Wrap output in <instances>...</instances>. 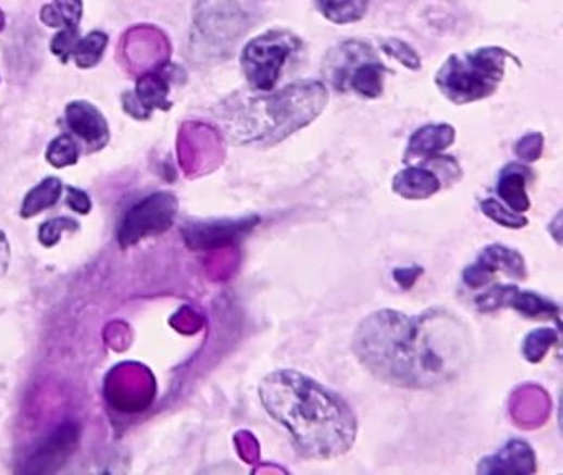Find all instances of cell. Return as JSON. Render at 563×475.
I'll return each instance as SVG.
<instances>
[{
	"label": "cell",
	"mask_w": 563,
	"mask_h": 475,
	"mask_svg": "<svg viewBox=\"0 0 563 475\" xmlns=\"http://www.w3.org/2000/svg\"><path fill=\"white\" fill-rule=\"evenodd\" d=\"M381 50L387 55L393 57L397 62L402 63L403 66L410 70H420L422 66V60H420L418 53L410 47L406 41L399 40V38H390V40L381 43Z\"/></svg>",
	"instance_id": "27"
},
{
	"label": "cell",
	"mask_w": 563,
	"mask_h": 475,
	"mask_svg": "<svg viewBox=\"0 0 563 475\" xmlns=\"http://www.w3.org/2000/svg\"><path fill=\"white\" fill-rule=\"evenodd\" d=\"M481 210L488 218L504 228L518 229L529 225V220L521 213L512 212L504 203L498 202L496 199H486L481 202Z\"/></svg>",
	"instance_id": "25"
},
{
	"label": "cell",
	"mask_w": 563,
	"mask_h": 475,
	"mask_svg": "<svg viewBox=\"0 0 563 475\" xmlns=\"http://www.w3.org/2000/svg\"><path fill=\"white\" fill-rule=\"evenodd\" d=\"M177 209L179 203L176 197L168 192L154 193L136 203L121 222L117 232L121 247H132L149 236L167 232L176 218Z\"/></svg>",
	"instance_id": "8"
},
{
	"label": "cell",
	"mask_w": 563,
	"mask_h": 475,
	"mask_svg": "<svg viewBox=\"0 0 563 475\" xmlns=\"http://www.w3.org/2000/svg\"><path fill=\"white\" fill-rule=\"evenodd\" d=\"M62 182L59 178H46V180L32 188L30 192L27 193L24 205H22L21 215L24 218H30V216L38 215L43 210L55 205L59 202L60 196H62Z\"/></svg>",
	"instance_id": "21"
},
{
	"label": "cell",
	"mask_w": 563,
	"mask_h": 475,
	"mask_svg": "<svg viewBox=\"0 0 563 475\" xmlns=\"http://www.w3.org/2000/svg\"><path fill=\"white\" fill-rule=\"evenodd\" d=\"M443 180L426 164L410 165L393 177L392 188L405 200H426L440 192Z\"/></svg>",
	"instance_id": "16"
},
{
	"label": "cell",
	"mask_w": 563,
	"mask_h": 475,
	"mask_svg": "<svg viewBox=\"0 0 563 475\" xmlns=\"http://www.w3.org/2000/svg\"><path fill=\"white\" fill-rule=\"evenodd\" d=\"M317 11L337 25L354 24L367 14L371 0H314Z\"/></svg>",
	"instance_id": "20"
},
{
	"label": "cell",
	"mask_w": 563,
	"mask_h": 475,
	"mask_svg": "<svg viewBox=\"0 0 563 475\" xmlns=\"http://www.w3.org/2000/svg\"><path fill=\"white\" fill-rule=\"evenodd\" d=\"M107 47L108 35L103 32H91L85 38H79L78 43L73 49L72 57L79 68H93L100 62Z\"/></svg>",
	"instance_id": "22"
},
{
	"label": "cell",
	"mask_w": 563,
	"mask_h": 475,
	"mask_svg": "<svg viewBox=\"0 0 563 475\" xmlns=\"http://www.w3.org/2000/svg\"><path fill=\"white\" fill-rule=\"evenodd\" d=\"M530 177H533V171L526 165L515 164V162L505 165L499 174L496 192L502 203L512 212L524 215L530 209V200L527 196V184H529Z\"/></svg>",
	"instance_id": "17"
},
{
	"label": "cell",
	"mask_w": 563,
	"mask_h": 475,
	"mask_svg": "<svg viewBox=\"0 0 563 475\" xmlns=\"http://www.w3.org/2000/svg\"><path fill=\"white\" fill-rule=\"evenodd\" d=\"M456 130L450 124H428L412 134L405 152V162L418 159L420 162L437 158L453 146Z\"/></svg>",
	"instance_id": "15"
},
{
	"label": "cell",
	"mask_w": 563,
	"mask_h": 475,
	"mask_svg": "<svg viewBox=\"0 0 563 475\" xmlns=\"http://www.w3.org/2000/svg\"><path fill=\"white\" fill-rule=\"evenodd\" d=\"M476 305L481 311L512 308L527 318H555L559 322L560 309L555 302L536 295V292L521 291L515 286H495L485 295L476 298Z\"/></svg>",
	"instance_id": "10"
},
{
	"label": "cell",
	"mask_w": 563,
	"mask_h": 475,
	"mask_svg": "<svg viewBox=\"0 0 563 475\" xmlns=\"http://www.w3.org/2000/svg\"><path fill=\"white\" fill-rule=\"evenodd\" d=\"M79 429L76 424L63 423L59 429L41 439L37 448L25 461L24 472L27 474H52L59 471L66 459L75 452L78 445Z\"/></svg>",
	"instance_id": "12"
},
{
	"label": "cell",
	"mask_w": 563,
	"mask_h": 475,
	"mask_svg": "<svg viewBox=\"0 0 563 475\" xmlns=\"http://www.w3.org/2000/svg\"><path fill=\"white\" fill-rule=\"evenodd\" d=\"M542 134H527V136H524L523 139L518 140L517 146H515V155L524 162L539 161L540 154H542Z\"/></svg>",
	"instance_id": "28"
},
{
	"label": "cell",
	"mask_w": 563,
	"mask_h": 475,
	"mask_svg": "<svg viewBox=\"0 0 563 475\" xmlns=\"http://www.w3.org/2000/svg\"><path fill=\"white\" fill-rule=\"evenodd\" d=\"M329 101L323 82L292 83L276 92L235 97L222 108L225 130L235 145L270 148L302 127L310 126Z\"/></svg>",
	"instance_id": "3"
},
{
	"label": "cell",
	"mask_w": 563,
	"mask_h": 475,
	"mask_svg": "<svg viewBox=\"0 0 563 475\" xmlns=\"http://www.w3.org/2000/svg\"><path fill=\"white\" fill-rule=\"evenodd\" d=\"M385 73L387 66L367 41H340L324 59V75L337 91H354L367 100L384 92Z\"/></svg>",
	"instance_id": "5"
},
{
	"label": "cell",
	"mask_w": 563,
	"mask_h": 475,
	"mask_svg": "<svg viewBox=\"0 0 563 475\" xmlns=\"http://www.w3.org/2000/svg\"><path fill=\"white\" fill-rule=\"evenodd\" d=\"M537 471V459L529 442L512 439L496 454L483 459L478 465V474H534Z\"/></svg>",
	"instance_id": "14"
},
{
	"label": "cell",
	"mask_w": 563,
	"mask_h": 475,
	"mask_svg": "<svg viewBox=\"0 0 563 475\" xmlns=\"http://www.w3.org/2000/svg\"><path fill=\"white\" fill-rule=\"evenodd\" d=\"M78 146H76L75 140L70 136H66V134L53 139L52 142H50L49 149H47V161L57 168L76 164V162H78Z\"/></svg>",
	"instance_id": "24"
},
{
	"label": "cell",
	"mask_w": 563,
	"mask_h": 475,
	"mask_svg": "<svg viewBox=\"0 0 563 475\" xmlns=\"http://www.w3.org/2000/svg\"><path fill=\"white\" fill-rule=\"evenodd\" d=\"M559 340V334L553 328H537L530 332L524 340L523 353L529 362H542L550 347Z\"/></svg>",
	"instance_id": "23"
},
{
	"label": "cell",
	"mask_w": 563,
	"mask_h": 475,
	"mask_svg": "<svg viewBox=\"0 0 563 475\" xmlns=\"http://www.w3.org/2000/svg\"><path fill=\"white\" fill-rule=\"evenodd\" d=\"M66 205H68L73 212L82 213V215H88V213L91 212L90 197L86 196L79 188H66Z\"/></svg>",
	"instance_id": "29"
},
{
	"label": "cell",
	"mask_w": 563,
	"mask_h": 475,
	"mask_svg": "<svg viewBox=\"0 0 563 475\" xmlns=\"http://www.w3.org/2000/svg\"><path fill=\"white\" fill-rule=\"evenodd\" d=\"M258 223L260 218L257 215L238 220L186 223L183 228L184 241L192 250H215L241 240Z\"/></svg>",
	"instance_id": "9"
},
{
	"label": "cell",
	"mask_w": 563,
	"mask_h": 475,
	"mask_svg": "<svg viewBox=\"0 0 563 475\" xmlns=\"http://www.w3.org/2000/svg\"><path fill=\"white\" fill-rule=\"evenodd\" d=\"M65 121L68 129L82 139L90 151H100L110 140V126L98 108L88 101H73L66 107Z\"/></svg>",
	"instance_id": "13"
},
{
	"label": "cell",
	"mask_w": 563,
	"mask_h": 475,
	"mask_svg": "<svg viewBox=\"0 0 563 475\" xmlns=\"http://www.w3.org/2000/svg\"><path fill=\"white\" fill-rule=\"evenodd\" d=\"M352 352L381 384L435 390L460 378L474 359L470 325L447 309L405 314L380 309L362 318Z\"/></svg>",
	"instance_id": "1"
},
{
	"label": "cell",
	"mask_w": 563,
	"mask_h": 475,
	"mask_svg": "<svg viewBox=\"0 0 563 475\" xmlns=\"http://www.w3.org/2000/svg\"><path fill=\"white\" fill-rule=\"evenodd\" d=\"M251 28V17L238 0H199L192 43H200L210 57H228Z\"/></svg>",
	"instance_id": "6"
},
{
	"label": "cell",
	"mask_w": 563,
	"mask_h": 475,
	"mask_svg": "<svg viewBox=\"0 0 563 475\" xmlns=\"http://www.w3.org/2000/svg\"><path fill=\"white\" fill-rule=\"evenodd\" d=\"M496 273L508 274L514 279H526V261L523 254L502 245H491L481 251L478 260L464 270L463 280L467 288L479 289L492 280Z\"/></svg>",
	"instance_id": "11"
},
{
	"label": "cell",
	"mask_w": 563,
	"mask_h": 475,
	"mask_svg": "<svg viewBox=\"0 0 563 475\" xmlns=\"http://www.w3.org/2000/svg\"><path fill=\"white\" fill-rule=\"evenodd\" d=\"M301 50V38L289 30H268L245 45L241 68L251 88L272 91L289 57Z\"/></svg>",
	"instance_id": "7"
},
{
	"label": "cell",
	"mask_w": 563,
	"mask_h": 475,
	"mask_svg": "<svg viewBox=\"0 0 563 475\" xmlns=\"http://www.w3.org/2000/svg\"><path fill=\"white\" fill-rule=\"evenodd\" d=\"M168 91H171V86H168L164 73L154 72L142 76L138 82L135 98H133V107L136 108H133L129 113L146 120L152 110H171L172 103L167 100Z\"/></svg>",
	"instance_id": "18"
},
{
	"label": "cell",
	"mask_w": 563,
	"mask_h": 475,
	"mask_svg": "<svg viewBox=\"0 0 563 475\" xmlns=\"http://www.w3.org/2000/svg\"><path fill=\"white\" fill-rule=\"evenodd\" d=\"M258 397L291 436L296 451L313 461L348 454L358 439V414L339 393L292 368L268 373Z\"/></svg>",
	"instance_id": "2"
},
{
	"label": "cell",
	"mask_w": 563,
	"mask_h": 475,
	"mask_svg": "<svg viewBox=\"0 0 563 475\" xmlns=\"http://www.w3.org/2000/svg\"><path fill=\"white\" fill-rule=\"evenodd\" d=\"M11 263V245L4 232H0V277L4 276Z\"/></svg>",
	"instance_id": "30"
},
{
	"label": "cell",
	"mask_w": 563,
	"mask_h": 475,
	"mask_svg": "<svg viewBox=\"0 0 563 475\" xmlns=\"http://www.w3.org/2000/svg\"><path fill=\"white\" fill-rule=\"evenodd\" d=\"M82 15V0H53L52 4L41 9L40 21L50 28L79 30Z\"/></svg>",
	"instance_id": "19"
},
{
	"label": "cell",
	"mask_w": 563,
	"mask_h": 475,
	"mask_svg": "<svg viewBox=\"0 0 563 475\" xmlns=\"http://www.w3.org/2000/svg\"><path fill=\"white\" fill-rule=\"evenodd\" d=\"M76 229H79L78 222L60 216V218L49 220V222L40 226V229H38V240H40L43 247L52 248L59 243L63 232H76Z\"/></svg>",
	"instance_id": "26"
},
{
	"label": "cell",
	"mask_w": 563,
	"mask_h": 475,
	"mask_svg": "<svg viewBox=\"0 0 563 475\" xmlns=\"http://www.w3.org/2000/svg\"><path fill=\"white\" fill-rule=\"evenodd\" d=\"M509 59L514 57L501 47H483L451 55L438 70L435 83L451 103L458 107L476 103L498 91Z\"/></svg>",
	"instance_id": "4"
}]
</instances>
